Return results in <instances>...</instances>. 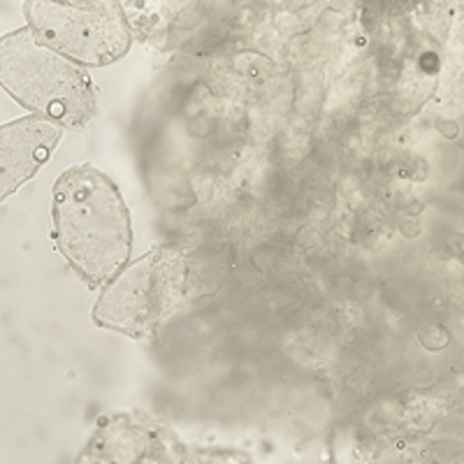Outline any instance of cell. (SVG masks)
<instances>
[{
    "instance_id": "cell-1",
    "label": "cell",
    "mask_w": 464,
    "mask_h": 464,
    "mask_svg": "<svg viewBox=\"0 0 464 464\" xmlns=\"http://www.w3.org/2000/svg\"><path fill=\"white\" fill-rule=\"evenodd\" d=\"M58 251L89 285H101L130 256V214L114 181L91 165L65 169L53 186Z\"/></svg>"
},
{
    "instance_id": "cell-2",
    "label": "cell",
    "mask_w": 464,
    "mask_h": 464,
    "mask_svg": "<svg viewBox=\"0 0 464 464\" xmlns=\"http://www.w3.org/2000/svg\"><path fill=\"white\" fill-rule=\"evenodd\" d=\"M0 86L35 116L61 126L84 128L98 111L89 74L44 47L31 28L0 37Z\"/></svg>"
},
{
    "instance_id": "cell-3",
    "label": "cell",
    "mask_w": 464,
    "mask_h": 464,
    "mask_svg": "<svg viewBox=\"0 0 464 464\" xmlns=\"http://www.w3.org/2000/svg\"><path fill=\"white\" fill-rule=\"evenodd\" d=\"M188 265L174 248L159 246L123 265L93 306V321L126 337H153L184 297Z\"/></svg>"
},
{
    "instance_id": "cell-4",
    "label": "cell",
    "mask_w": 464,
    "mask_h": 464,
    "mask_svg": "<svg viewBox=\"0 0 464 464\" xmlns=\"http://www.w3.org/2000/svg\"><path fill=\"white\" fill-rule=\"evenodd\" d=\"M31 31L44 47L72 63L110 65L130 47V28L111 3H26Z\"/></svg>"
},
{
    "instance_id": "cell-5",
    "label": "cell",
    "mask_w": 464,
    "mask_h": 464,
    "mask_svg": "<svg viewBox=\"0 0 464 464\" xmlns=\"http://www.w3.org/2000/svg\"><path fill=\"white\" fill-rule=\"evenodd\" d=\"M58 142L61 128L40 116L0 126V202L35 177Z\"/></svg>"
}]
</instances>
